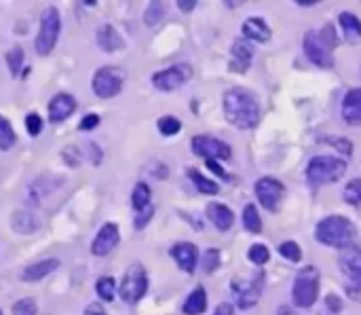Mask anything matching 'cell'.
Instances as JSON below:
<instances>
[{
  "instance_id": "obj_1",
  "label": "cell",
  "mask_w": 361,
  "mask_h": 315,
  "mask_svg": "<svg viewBox=\"0 0 361 315\" xmlns=\"http://www.w3.org/2000/svg\"><path fill=\"white\" fill-rule=\"evenodd\" d=\"M222 104H224V117L233 127L247 131L260 123V104L247 89L243 87L229 89Z\"/></svg>"
},
{
  "instance_id": "obj_14",
  "label": "cell",
  "mask_w": 361,
  "mask_h": 315,
  "mask_svg": "<svg viewBox=\"0 0 361 315\" xmlns=\"http://www.w3.org/2000/svg\"><path fill=\"white\" fill-rule=\"evenodd\" d=\"M121 241V233H119V226L115 222H106L100 233L95 235L93 239V246H91V252L93 256H108L110 252H113Z\"/></svg>"
},
{
  "instance_id": "obj_36",
  "label": "cell",
  "mask_w": 361,
  "mask_h": 315,
  "mask_svg": "<svg viewBox=\"0 0 361 315\" xmlns=\"http://www.w3.org/2000/svg\"><path fill=\"white\" fill-rule=\"evenodd\" d=\"M38 307H36V301L34 298H21L13 305V315H36Z\"/></svg>"
},
{
  "instance_id": "obj_38",
  "label": "cell",
  "mask_w": 361,
  "mask_h": 315,
  "mask_svg": "<svg viewBox=\"0 0 361 315\" xmlns=\"http://www.w3.org/2000/svg\"><path fill=\"white\" fill-rule=\"evenodd\" d=\"M161 17H163V5L161 3H150L148 11L144 13V23L146 25H154Z\"/></svg>"
},
{
  "instance_id": "obj_48",
  "label": "cell",
  "mask_w": 361,
  "mask_h": 315,
  "mask_svg": "<svg viewBox=\"0 0 361 315\" xmlns=\"http://www.w3.org/2000/svg\"><path fill=\"white\" fill-rule=\"evenodd\" d=\"M0 315H3V311H0Z\"/></svg>"
},
{
  "instance_id": "obj_24",
  "label": "cell",
  "mask_w": 361,
  "mask_h": 315,
  "mask_svg": "<svg viewBox=\"0 0 361 315\" xmlns=\"http://www.w3.org/2000/svg\"><path fill=\"white\" fill-rule=\"evenodd\" d=\"M207 309V292L203 288H194L186 303H184V313L186 315H201Z\"/></svg>"
},
{
  "instance_id": "obj_4",
  "label": "cell",
  "mask_w": 361,
  "mask_h": 315,
  "mask_svg": "<svg viewBox=\"0 0 361 315\" xmlns=\"http://www.w3.org/2000/svg\"><path fill=\"white\" fill-rule=\"evenodd\" d=\"M345 174H347V163L338 157H329V155L313 157L307 167V180L311 186L338 182Z\"/></svg>"
},
{
  "instance_id": "obj_29",
  "label": "cell",
  "mask_w": 361,
  "mask_h": 315,
  "mask_svg": "<svg viewBox=\"0 0 361 315\" xmlns=\"http://www.w3.org/2000/svg\"><path fill=\"white\" fill-rule=\"evenodd\" d=\"M131 204H133L135 212H142V210H146L150 206V188H148V184H144V182L135 184V188L131 193Z\"/></svg>"
},
{
  "instance_id": "obj_7",
  "label": "cell",
  "mask_w": 361,
  "mask_h": 315,
  "mask_svg": "<svg viewBox=\"0 0 361 315\" xmlns=\"http://www.w3.org/2000/svg\"><path fill=\"white\" fill-rule=\"evenodd\" d=\"M60 30H62V19H60V11L55 7H49L43 11L40 15V30H38V36H36V51L38 55H49L55 45H58V39H60Z\"/></svg>"
},
{
  "instance_id": "obj_3",
  "label": "cell",
  "mask_w": 361,
  "mask_h": 315,
  "mask_svg": "<svg viewBox=\"0 0 361 315\" xmlns=\"http://www.w3.org/2000/svg\"><path fill=\"white\" fill-rule=\"evenodd\" d=\"M334 47L336 34L331 30V25H325L319 32H307V36H304V55L319 68L334 66V57H331V49Z\"/></svg>"
},
{
  "instance_id": "obj_8",
  "label": "cell",
  "mask_w": 361,
  "mask_h": 315,
  "mask_svg": "<svg viewBox=\"0 0 361 315\" xmlns=\"http://www.w3.org/2000/svg\"><path fill=\"white\" fill-rule=\"evenodd\" d=\"M123 83H125V72L117 66H106V68H100L95 74H93V80H91V87H93V94L97 98H104V100H110L121 94L123 89Z\"/></svg>"
},
{
  "instance_id": "obj_11",
  "label": "cell",
  "mask_w": 361,
  "mask_h": 315,
  "mask_svg": "<svg viewBox=\"0 0 361 315\" xmlns=\"http://www.w3.org/2000/svg\"><path fill=\"white\" fill-rule=\"evenodd\" d=\"M192 76V68L186 64H176L172 68H165L152 74V85L159 91H176Z\"/></svg>"
},
{
  "instance_id": "obj_15",
  "label": "cell",
  "mask_w": 361,
  "mask_h": 315,
  "mask_svg": "<svg viewBox=\"0 0 361 315\" xmlns=\"http://www.w3.org/2000/svg\"><path fill=\"white\" fill-rule=\"evenodd\" d=\"M172 256L174 261L178 263V267L186 273H192L197 269V263H199V250L194 243H188V241H182V243H176L172 248Z\"/></svg>"
},
{
  "instance_id": "obj_21",
  "label": "cell",
  "mask_w": 361,
  "mask_h": 315,
  "mask_svg": "<svg viewBox=\"0 0 361 315\" xmlns=\"http://www.w3.org/2000/svg\"><path fill=\"white\" fill-rule=\"evenodd\" d=\"M60 267V261L58 259H47V261H40V263H34V265H27L21 273V279L32 283V281H40L45 279L47 275H51L55 269Z\"/></svg>"
},
{
  "instance_id": "obj_35",
  "label": "cell",
  "mask_w": 361,
  "mask_h": 315,
  "mask_svg": "<svg viewBox=\"0 0 361 315\" xmlns=\"http://www.w3.org/2000/svg\"><path fill=\"white\" fill-rule=\"evenodd\" d=\"M7 64H9L11 74L17 76L19 70H21V66H23V49H21V47H15V49H11V51L7 53Z\"/></svg>"
},
{
  "instance_id": "obj_10",
  "label": "cell",
  "mask_w": 361,
  "mask_h": 315,
  "mask_svg": "<svg viewBox=\"0 0 361 315\" xmlns=\"http://www.w3.org/2000/svg\"><path fill=\"white\" fill-rule=\"evenodd\" d=\"M262 285H264V275H254L249 279H235L233 281V294L237 301L239 309H249L260 301L262 294Z\"/></svg>"
},
{
  "instance_id": "obj_28",
  "label": "cell",
  "mask_w": 361,
  "mask_h": 315,
  "mask_svg": "<svg viewBox=\"0 0 361 315\" xmlns=\"http://www.w3.org/2000/svg\"><path fill=\"white\" fill-rule=\"evenodd\" d=\"M188 178L192 180L194 186H197V191L203 193V195H216L220 191V186L213 180L205 178L201 171H197V169H188Z\"/></svg>"
},
{
  "instance_id": "obj_41",
  "label": "cell",
  "mask_w": 361,
  "mask_h": 315,
  "mask_svg": "<svg viewBox=\"0 0 361 315\" xmlns=\"http://www.w3.org/2000/svg\"><path fill=\"white\" fill-rule=\"evenodd\" d=\"M97 125H100V117H97V114H87V117L80 121L78 129H80V131H91V129H95Z\"/></svg>"
},
{
  "instance_id": "obj_16",
  "label": "cell",
  "mask_w": 361,
  "mask_h": 315,
  "mask_svg": "<svg viewBox=\"0 0 361 315\" xmlns=\"http://www.w3.org/2000/svg\"><path fill=\"white\" fill-rule=\"evenodd\" d=\"M76 110V100L70 94H58L49 102V121L62 123Z\"/></svg>"
},
{
  "instance_id": "obj_5",
  "label": "cell",
  "mask_w": 361,
  "mask_h": 315,
  "mask_svg": "<svg viewBox=\"0 0 361 315\" xmlns=\"http://www.w3.org/2000/svg\"><path fill=\"white\" fill-rule=\"evenodd\" d=\"M319 296V271L315 267H304L298 271L292 283V301L300 309H309Z\"/></svg>"
},
{
  "instance_id": "obj_19",
  "label": "cell",
  "mask_w": 361,
  "mask_h": 315,
  "mask_svg": "<svg viewBox=\"0 0 361 315\" xmlns=\"http://www.w3.org/2000/svg\"><path fill=\"white\" fill-rule=\"evenodd\" d=\"M243 39L245 41H254V43H268L270 41V28L264 19L260 17H249L241 25Z\"/></svg>"
},
{
  "instance_id": "obj_23",
  "label": "cell",
  "mask_w": 361,
  "mask_h": 315,
  "mask_svg": "<svg viewBox=\"0 0 361 315\" xmlns=\"http://www.w3.org/2000/svg\"><path fill=\"white\" fill-rule=\"evenodd\" d=\"M338 23L342 28V34H345L347 43H351V45L361 43V21H359L357 15L345 11V13L338 15Z\"/></svg>"
},
{
  "instance_id": "obj_20",
  "label": "cell",
  "mask_w": 361,
  "mask_h": 315,
  "mask_svg": "<svg viewBox=\"0 0 361 315\" xmlns=\"http://www.w3.org/2000/svg\"><path fill=\"white\" fill-rule=\"evenodd\" d=\"M207 218L211 220V224L218 228V231H229L235 222V214L229 206L224 204H209L207 206Z\"/></svg>"
},
{
  "instance_id": "obj_30",
  "label": "cell",
  "mask_w": 361,
  "mask_h": 315,
  "mask_svg": "<svg viewBox=\"0 0 361 315\" xmlns=\"http://www.w3.org/2000/svg\"><path fill=\"white\" fill-rule=\"evenodd\" d=\"M17 142V135L13 131V125L9 123V119L0 117V151H11Z\"/></svg>"
},
{
  "instance_id": "obj_27",
  "label": "cell",
  "mask_w": 361,
  "mask_h": 315,
  "mask_svg": "<svg viewBox=\"0 0 361 315\" xmlns=\"http://www.w3.org/2000/svg\"><path fill=\"white\" fill-rule=\"evenodd\" d=\"M95 292H97V296H100L102 301L113 303L115 296H117V279H115V277H110V275L100 277L97 283H95Z\"/></svg>"
},
{
  "instance_id": "obj_46",
  "label": "cell",
  "mask_w": 361,
  "mask_h": 315,
  "mask_svg": "<svg viewBox=\"0 0 361 315\" xmlns=\"http://www.w3.org/2000/svg\"><path fill=\"white\" fill-rule=\"evenodd\" d=\"M336 142V149L340 151V153H345V155H351V151H353V146H351V142L349 140H334Z\"/></svg>"
},
{
  "instance_id": "obj_43",
  "label": "cell",
  "mask_w": 361,
  "mask_h": 315,
  "mask_svg": "<svg viewBox=\"0 0 361 315\" xmlns=\"http://www.w3.org/2000/svg\"><path fill=\"white\" fill-rule=\"evenodd\" d=\"M82 315H106V311H104V307L100 303H91Z\"/></svg>"
},
{
  "instance_id": "obj_31",
  "label": "cell",
  "mask_w": 361,
  "mask_h": 315,
  "mask_svg": "<svg viewBox=\"0 0 361 315\" xmlns=\"http://www.w3.org/2000/svg\"><path fill=\"white\" fill-rule=\"evenodd\" d=\"M342 199H345V202H347L349 206H355V208L361 206V180H359V178H353V180L345 186Z\"/></svg>"
},
{
  "instance_id": "obj_44",
  "label": "cell",
  "mask_w": 361,
  "mask_h": 315,
  "mask_svg": "<svg viewBox=\"0 0 361 315\" xmlns=\"http://www.w3.org/2000/svg\"><path fill=\"white\" fill-rule=\"evenodd\" d=\"M194 7H197V0H178V9L184 13H190Z\"/></svg>"
},
{
  "instance_id": "obj_34",
  "label": "cell",
  "mask_w": 361,
  "mask_h": 315,
  "mask_svg": "<svg viewBox=\"0 0 361 315\" xmlns=\"http://www.w3.org/2000/svg\"><path fill=\"white\" fill-rule=\"evenodd\" d=\"M156 127H159V131L163 135H176L182 129V123L176 117H161L159 123H156Z\"/></svg>"
},
{
  "instance_id": "obj_40",
  "label": "cell",
  "mask_w": 361,
  "mask_h": 315,
  "mask_svg": "<svg viewBox=\"0 0 361 315\" xmlns=\"http://www.w3.org/2000/svg\"><path fill=\"white\" fill-rule=\"evenodd\" d=\"M152 216H154V208H152V206H148V208L142 210V212H137V214H135V220H133L135 228H144V226L152 220Z\"/></svg>"
},
{
  "instance_id": "obj_32",
  "label": "cell",
  "mask_w": 361,
  "mask_h": 315,
  "mask_svg": "<svg viewBox=\"0 0 361 315\" xmlns=\"http://www.w3.org/2000/svg\"><path fill=\"white\" fill-rule=\"evenodd\" d=\"M247 259L252 261L254 265H266L268 259H270V252H268V248L264 243H254L247 252Z\"/></svg>"
},
{
  "instance_id": "obj_2",
  "label": "cell",
  "mask_w": 361,
  "mask_h": 315,
  "mask_svg": "<svg viewBox=\"0 0 361 315\" xmlns=\"http://www.w3.org/2000/svg\"><path fill=\"white\" fill-rule=\"evenodd\" d=\"M315 235L323 246L347 250L355 241V226L345 216H327L317 224Z\"/></svg>"
},
{
  "instance_id": "obj_33",
  "label": "cell",
  "mask_w": 361,
  "mask_h": 315,
  "mask_svg": "<svg viewBox=\"0 0 361 315\" xmlns=\"http://www.w3.org/2000/svg\"><path fill=\"white\" fill-rule=\"evenodd\" d=\"M279 254L283 256V259L292 261V263H300L302 261V250L296 241H283L279 246Z\"/></svg>"
},
{
  "instance_id": "obj_42",
  "label": "cell",
  "mask_w": 361,
  "mask_h": 315,
  "mask_svg": "<svg viewBox=\"0 0 361 315\" xmlns=\"http://www.w3.org/2000/svg\"><path fill=\"white\" fill-rule=\"evenodd\" d=\"M233 313H235V309L231 303H220L213 311V315H233Z\"/></svg>"
},
{
  "instance_id": "obj_6",
  "label": "cell",
  "mask_w": 361,
  "mask_h": 315,
  "mask_svg": "<svg viewBox=\"0 0 361 315\" xmlns=\"http://www.w3.org/2000/svg\"><path fill=\"white\" fill-rule=\"evenodd\" d=\"M148 290V275H146V269L140 265V263H133L125 275H123V281L119 285V296L123 303L127 305H135L144 298Z\"/></svg>"
},
{
  "instance_id": "obj_22",
  "label": "cell",
  "mask_w": 361,
  "mask_h": 315,
  "mask_svg": "<svg viewBox=\"0 0 361 315\" xmlns=\"http://www.w3.org/2000/svg\"><path fill=\"white\" fill-rule=\"evenodd\" d=\"M95 39H97V47H100L102 51H106V53H115V51H119V49L123 47L121 34H119L110 23H104V25L100 28L97 34H95Z\"/></svg>"
},
{
  "instance_id": "obj_13",
  "label": "cell",
  "mask_w": 361,
  "mask_h": 315,
  "mask_svg": "<svg viewBox=\"0 0 361 315\" xmlns=\"http://www.w3.org/2000/svg\"><path fill=\"white\" fill-rule=\"evenodd\" d=\"M340 269L349 279V292L357 294L361 288V248L351 246L340 256Z\"/></svg>"
},
{
  "instance_id": "obj_45",
  "label": "cell",
  "mask_w": 361,
  "mask_h": 315,
  "mask_svg": "<svg viewBox=\"0 0 361 315\" xmlns=\"http://www.w3.org/2000/svg\"><path fill=\"white\" fill-rule=\"evenodd\" d=\"M207 167L213 171L216 176H220V178H226V171H224V169H222V167L218 165V161H207Z\"/></svg>"
},
{
  "instance_id": "obj_37",
  "label": "cell",
  "mask_w": 361,
  "mask_h": 315,
  "mask_svg": "<svg viewBox=\"0 0 361 315\" xmlns=\"http://www.w3.org/2000/svg\"><path fill=\"white\" fill-rule=\"evenodd\" d=\"M220 267V252L216 248H209L203 254V271L205 273H213Z\"/></svg>"
},
{
  "instance_id": "obj_47",
  "label": "cell",
  "mask_w": 361,
  "mask_h": 315,
  "mask_svg": "<svg viewBox=\"0 0 361 315\" xmlns=\"http://www.w3.org/2000/svg\"><path fill=\"white\" fill-rule=\"evenodd\" d=\"M325 305H327L329 309H334L336 313H338V311H340V307H342V303L338 301V296H336V294H331V296H327Z\"/></svg>"
},
{
  "instance_id": "obj_39",
  "label": "cell",
  "mask_w": 361,
  "mask_h": 315,
  "mask_svg": "<svg viewBox=\"0 0 361 315\" xmlns=\"http://www.w3.org/2000/svg\"><path fill=\"white\" fill-rule=\"evenodd\" d=\"M25 129H27V133H30V135H38L43 131V119L38 117L36 112H30L25 117Z\"/></svg>"
},
{
  "instance_id": "obj_18",
  "label": "cell",
  "mask_w": 361,
  "mask_h": 315,
  "mask_svg": "<svg viewBox=\"0 0 361 315\" xmlns=\"http://www.w3.org/2000/svg\"><path fill=\"white\" fill-rule=\"evenodd\" d=\"M231 55H233L231 70L245 72V70L249 68V62H252V57H254V47L249 45V41H245V39H237V41L233 43Z\"/></svg>"
},
{
  "instance_id": "obj_25",
  "label": "cell",
  "mask_w": 361,
  "mask_h": 315,
  "mask_svg": "<svg viewBox=\"0 0 361 315\" xmlns=\"http://www.w3.org/2000/svg\"><path fill=\"white\" fill-rule=\"evenodd\" d=\"M11 222H13V228H15V231H17V233H23V235L34 233V231H36V226H38L34 214H30V212H15Z\"/></svg>"
},
{
  "instance_id": "obj_17",
  "label": "cell",
  "mask_w": 361,
  "mask_h": 315,
  "mask_svg": "<svg viewBox=\"0 0 361 315\" xmlns=\"http://www.w3.org/2000/svg\"><path fill=\"white\" fill-rule=\"evenodd\" d=\"M342 119L349 125H361V87L347 91L342 98Z\"/></svg>"
},
{
  "instance_id": "obj_26",
  "label": "cell",
  "mask_w": 361,
  "mask_h": 315,
  "mask_svg": "<svg viewBox=\"0 0 361 315\" xmlns=\"http://www.w3.org/2000/svg\"><path fill=\"white\" fill-rule=\"evenodd\" d=\"M243 226L249 233H262V218L254 204H247L243 208Z\"/></svg>"
},
{
  "instance_id": "obj_12",
  "label": "cell",
  "mask_w": 361,
  "mask_h": 315,
  "mask_svg": "<svg viewBox=\"0 0 361 315\" xmlns=\"http://www.w3.org/2000/svg\"><path fill=\"white\" fill-rule=\"evenodd\" d=\"M254 191H256V197H258V202L262 204V208L268 210V212H275L281 204L286 186L272 176H264L256 182Z\"/></svg>"
},
{
  "instance_id": "obj_9",
  "label": "cell",
  "mask_w": 361,
  "mask_h": 315,
  "mask_svg": "<svg viewBox=\"0 0 361 315\" xmlns=\"http://www.w3.org/2000/svg\"><path fill=\"white\" fill-rule=\"evenodd\" d=\"M192 153L197 157H203L205 161H229L233 151L226 142H222L211 135H194L192 138Z\"/></svg>"
}]
</instances>
